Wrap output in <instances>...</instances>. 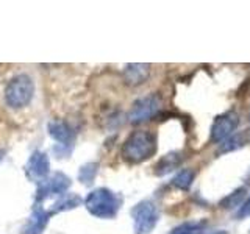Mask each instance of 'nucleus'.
Segmentation results:
<instances>
[{"label": "nucleus", "mask_w": 250, "mask_h": 234, "mask_svg": "<svg viewBox=\"0 0 250 234\" xmlns=\"http://www.w3.org/2000/svg\"><path fill=\"white\" fill-rule=\"evenodd\" d=\"M124 156L131 162H143L156 152V137L150 131H136L124 145Z\"/></svg>", "instance_id": "nucleus-1"}, {"label": "nucleus", "mask_w": 250, "mask_h": 234, "mask_svg": "<svg viewBox=\"0 0 250 234\" xmlns=\"http://www.w3.org/2000/svg\"><path fill=\"white\" fill-rule=\"evenodd\" d=\"M84 203L91 214L104 218L116 215L117 208H119V198L108 189H97L91 192Z\"/></svg>", "instance_id": "nucleus-2"}, {"label": "nucleus", "mask_w": 250, "mask_h": 234, "mask_svg": "<svg viewBox=\"0 0 250 234\" xmlns=\"http://www.w3.org/2000/svg\"><path fill=\"white\" fill-rule=\"evenodd\" d=\"M33 97V81L27 75H19L13 78L10 84L6 86L5 98L6 103L13 108H21L27 105Z\"/></svg>", "instance_id": "nucleus-3"}, {"label": "nucleus", "mask_w": 250, "mask_h": 234, "mask_svg": "<svg viewBox=\"0 0 250 234\" xmlns=\"http://www.w3.org/2000/svg\"><path fill=\"white\" fill-rule=\"evenodd\" d=\"M131 215L135 218V233L136 234H148L152 233L153 228L158 223V208L150 200H144L138 203L133 208Z\"/></svg>", "instance_id": "nucleus-4"}, {"label": "nucleus", "mask_w": 250, "mask_h": 234, "mask_svg": "<svg viewBox=\"0 0 250 234\" xmlns=\"http://www.w3.org/2000/svg\"><path fill=\"white\" fill-rule=\"evenodd\" d=\"M161 100L158 96H147L135 101V105L131 108L130 113V120L133 123H141L146 122L160 111Z\"/></svg>", "instance_id": "nucleus-5"}, {"label": "nucleus", "mask_w": 250, "mask_h": 234, "mask_svg": "<svg viewBox=\"0 0 250 234\" xmlns=\"http://www.w3.org/2000/svg\"><path fill=\"white\" fill-rule=\"evenodd\" d=\"M238 125V117L231 113H225L217 116L213 125H211V140L216 144L222 142L227 137L233 135L234 128Z\"/></svg>", "instance_id": "nucleus-6"}, {"label": "nucleus", "mask_w": 250, "mask_h": 234, "mask_svg": "<svg viewBox=\"0 0 250 234\" xmlns=\"http://www.w3.org/2000/svg\"><path fill=\"white\" fill-rule=\"evenodd\" d=\"M27 172L31 178H44L49 172V159L44 153H35L28 161Z\"/></svg>", "instance_id": "nucleus-7"}, {"label": "nucleus", "mask_w": 250, "mask_h": 234, "mask_svg": "<svg viewBox=\"0 0 250 234\" xmlns=\"http://www.w3.org/2000/svg\"><path fill=\"white\" fill-rule=\"evenodd\" d=\"M180 162H182V155L180 153H169L166 156H163V158L160 159V162L156 164V170H155V174L156 175H167L170 174L172 170H175L178 166H180Z\"/></svg>", "instance_id": "nucleus-8"}, {"label": "nucleus", "mask_w": 250, "mask_h": 234, "mask_svg": "<svg viewBox=\"0 0 250 234\" xmlns=\"http://www.w3.org/2000/svg\"><path fill=\"white\" fill-rule=\"evenodd\" d=\"M148 72H150V69H148L147 64H130L127 66V70H125V77H127L128 83L141 84L147 80Z\"/></svg>", "instance_id": "nucleus-9"}, {"label": "nucleus", "mask_w": 250, "mask_h": 234, "mask_svg": "<svg viewBox=\"0 0 250 234\" xmlns=\"http://www.w3.org/2000/svg\"><path fill=\"white\" fill-rule=\"evenodd\" d=\"M207 228V222H185L172 230L170 234H203Z\"/></svg>", "instance_id": "nucleus-10"}, {"label": "nucleus", "mask_w": 250, "mask_h": 234, "mask_svg": "<svg viewBox=\"0 0 250 234\" xmlns=\"http://www.w3.org/2000/svg\"><path fill=\"white\" fill-rule=\"evenodd\" d=\"M45 223H47V214L42 213L41 209H36L33 217H31L30 223L27 225L25 233H23V234H39V233L42 231Z\"/></svg>", "instance_id": "nucleus-11"}, {"label": "nucleus", "mask_w": 250, "mask_h": 234, "mask_svg": "<svg viewBox=\"0 0 250 234\" xmlns=\"http://www.w3.org/2000/svg\"><path fill=\"white\" fill-rule=\"evenodd\" d=\"M49 130H50V135L57 140H60V142H69L70 140V128L64 122L55 120L49 125Z\"/></svg>", "instance_id": "nucleus-12"}, {"label": "nucleus", "mask_w": 250, "mask_h": 234, "mask_svg": "<svg viewBox=\"0 0 250 234\" xmlns=\"http://www.w3.org/2000/svg\"><path fill=\"white\" fill-rule=\"evenodd\" d=\"M194 176H195V174L191 169H185L182 172H178L177 176L174 178V181H172V184L177 186L178 189H182V191H188L194 181Z\"/></svg>", "instance_id": "nucleus-13"}, {"label": "nucleus", "mask_w": 250, "mask_h": 234, "mask_svg": "<svg viewBox=\"0 0 250 234\" xmlns=\"http://www.w3.org/2000/svg\"><path fill=\"white\" fill-rule=\"evenodd\" d=\"M244 194H246L244 187H239L238 191H234L230 195H227V197L221 201V208L222 209H233V208H236L238 205H241L242 198H244Z\"/></svg>", "instance_id": "nucleus-14"}, {"label": "nucleus", "mask_w": 250, "mask_h": 234, "mask_svg": "<svg viewBox=\"0 0 250 234\" xmlns=\"http://www.w3.org/2000/svg\"><path fill=\"white\" fill-rule=\"evenodd\" d=\"M242 147V137L241 136H230V137H227L225 140H222V144H221V148H219V153H229V152H233V150H236V148Z\"/></svg>", "instance_id": "nucleus-15"}, {"label": "nucleus", "mask_w": 250, "mask_h": 234, "mask_svg": "<svg viewBox=\"0 0 250 234\" xmlns=\"http://www.w3.org/2000/svg\"><path fill=\"white\" fill-rule=\"evenodd\" d=\"M97 174V164H88V166L82 167V172H80V179L84 181L86 184H91L94 175Z\"/></svg>", "instance_id": "nucleus-16"}, {"label": "nucleus", "mask_w": 250, "mask_h": 234, "mask_svg": "<svg viewBox=\"0 0 250 234\" xmlns=\"http://www.w3.org/2000/svg\"><path fill=\"white\" fill-rule=\"evenodd\" d=\"M239 218H244V217H250V197L242 203L241 208H239V213H238Z\"/></svg>", "instance_id": "nucleus-17"}]
</instances>
